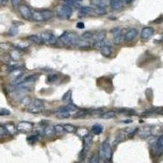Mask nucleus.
<instances>
[{
  "instance_id": "nucleus-26",
  "label": "nucleus",
  "mask_w": 163,
  "mask_h": 163,
  "mask_svg": "<svg viewBox=\"0 0 163 163\" xmlns=\"http://www.w3.org/2000/svg\"><path fill=\"white\" fill-rule=\"evenodd\" d=\"M55 115H56V117L57 118H59V119H67V118H69L70 117V113L57 111L55 113Z\"/></svg>"
},
{
  "instance_id": "nucleus-28",
  "label": "nucleus",
  "mask_w": 163,
  "mask_h": 163,
  "mask_svg": "<svg viewBox=\"0 0 163 163\" xmlns=\"http://www.w3.org/2000/svg\"><path fill=\"white\" fill-rule=\"evenodd\" d=\"M27 39H28L29 41L33 42L37 44H40L42 43V42H43L40 35H30V36H29Z\"/></svg>"
},
{
  "instance_id": "nucleus-2",
  "label": "nucleus",
  "mask_w": 163,
  "mask_h": 163,
  "mask_svg": "<svg viewBox=\"0 0 163 163\" xmlns=\"http://www.w3.org/2000/svg\"><path fill=\"white\" fill-rule=\"evenodd\" d=\"M54 16V14L52 11L50 10H42L36 11L33 12V17L32 19L37 22H42V21H48Z\"/></svg>"
},
{
  "instance_id": "nucleus-52",
  "label": "nucleus",
  "mask_w": 163,
  "mask_h": 163,
  "mask_svg": "<svg viewBox=\"0 0 163 163\" xmlns=\"http://www.w3.org/2000/svg\"><path fill=\"white\" fill-rule=\"evenodd\" d=\"M75 163H83V162H80V161H78V162H75Z\"/></svg>"
},
{
  "instance_id": "nucleus-16",
  "label": "nucleus",
  "mask_w": 163,
  "mask_h": 163,
  "mask_svg": "<svg viewBox=\"0 0 163 163\" xmlns=\"http://www.w3.org/2000/svg\"><path fill=\"white\" fill-rule=\"evenodd\" d=\"M78 109V108L73 104H66L65 106L59 107V109L57 111L61 112H68V113H71V112H75Z\"/></svg>"
},
{
  "instance_id": "nucleus-23",
  "label": "nucleus",
  "mask_w": 163,
  "mask_h": 163,
  "mask_svg": "<svg viewBox=\"0 0 163 163\" xmlns=\"http://www.w3.org/2000/svg\"><path fill=\"white\" fill-rule=\"evenodd\" d=\"M9 56L13 60H18L21 58V53L17 49H12L9 51Z\"/></svg>"
},
{
  "instance_id": "nucleus-8",
  "label": "nucleus",
  "mask_w": 163,
  "mask_h": 163,
  "mask_svg": "<svg viewBox=\"0 0 163 163\" xmlns=\"http://www.w3.org/2000/svg\"><path fill=\"white\" fill-rule=\"evenodd\" d=\"M16 127H17L18 131L22 132V133H29L34 129V123L31 122L23 121V122H19Z\"/></svg>"
},
{
  "instance_id": "nucleus-45",
  "label": "nucleus",
  "mask_w": 163,
  "mask_h": 163,
  "mask_svg": "<svg viewBox=\"0 0 163 163\" xmlns=\"http://www.w3.org/2000/svg\"><path fill=\"white\" fill-rule=\"evenodd\" d=\"M90 163H97V160L95 156H93L92 158H91V161H90Z\"/></svg>"
},
{
  "instance_id": "nucleus-51",
  "label": "nucleus",
  "mask_w": 163,
  "mask_h": 163,
  "mask_svg": "<svg viewBox=\"0 0 163 163\" xmlns=\"http://www.w3.org/2000/svg\"><path fill=\"white\" fill-rule=\"evenodd\" d=\"M105 163H110V162L109 161V160H106V162H105Z\"/></svg>"
},
{
  "instance_id": "nucleus-31",
  "label": "nucleus",
  "mask_w": 163,
  "mask_h": 163,
  "mask_svg": "<svg viewBox=\"0 0 163 163\" xmlns=\"http://www.w3.org/2000/svg\"><path fill=\"white\" fill-rule=\"evenodd\" d=\"M93 12L97 16H104L106 14V10L103 7H97V8H94Z\"/></svg>"
},
{
  "instance_id": "nucleus-1",
  "label": "nucleus",
  "mask_w": 163,
  "mask_h": 163,
  "mask_svg": "<svg viewBox=\"0 0 163 163\" xmlns=\"http://www.w3.org/2000/svg\"><path fill=\"white\" fill-rule=\"evenodd\" d=\"M79 38L78 35L73 32L66 31L64 32L60 36L59 39L60 41L62 42V44L65 46H76L78 43Z\"/></svg>"
},
{
  "instance_id": "nucleus-35",
  "label": "nucleus",
  "mask_w": 163,
  "mask_h": 163,
  "mask_svg": "<svg viewBox=\"0 0 163 163\" xmlns=\"http://www.w3.org/2000/svg\"><path fill=\"white\" fill-rule=\"evenodd\" d=\"M157 148L158 150H160L161 152H163V135H161L158 140L157 141Z\"/></svg>"
},
{
  "instance_id": "nucleus-4",
  "label": "nucleus",
  "mask_w": 163,
  "mask_h": 163,
  "mask_svg": "<svg viewBox=\"0 0 163 163\" xmlns=\"http://www.w3.org/2000/svg\"><path fill=\"white\" fill-rule=\"evenodd\" d=\"M56 15L59 18L70 19L73 13V8L66 4H62L56 8Z\"/></svg>"
},
{
  "instance_id": "nucleus-53",
  "label": "nucleus",
  "mask_w": 163,
  "mask_h": 163,
  "mask_svg": "<svg viewBox=\"0 0 163 163\" xmlns=\"http://www.w3.org/2000/svg\"><path fill=\"white\" fill-rule=\"evenodd\" d=\"M0 3H2V0H0Z\"/></svg>"
},
{
  "instance_id": "nucleus-10",
  "label": "nucleus",
  "mask_w": 163,
  "mask_h": 163,
  "mask_svg": "<svg viewBox=\"0 0 163 163\" xmlns=\"http://www.w3.org/2000/svg\"><path fill=\"white\" fill-rule=\"evenodd\" d=\"M40 37L45 43L49 44V45H54L56 43V38L54 34H52L50 32H42L40 34Z\"/></svg>"
},
{
  "instance_id": "nucleus-37",
  "label": "nucleus",
  "mask_w": 163,
  "mask_h": 163,
  "mask_svg": "<svg viewBox=\"0 0 163 163\" xmlns=\"http://www.w3.org/2000/svg\"><path fill=\"white\" fill-rule=\"evenodd\" d=\"M18 33V29L16 26H13L12 28L9 29V31H8V34L10 35V36H15Z\"/></svg>"
},
{
  "instance_id": "nucleus-22",
  "label": "nucleus",
  "mask_w": 163,
  "mask_h": 163,
  "mask_svg": "<svg viewBox=\"0 0 163 163\" xmlns=\"http://www.w3.org/2000/svg\"><path fill=\"white\" fill-rule=\"evenodd\" d=\"M117 115L116 111H114V110H109V111L105 112V113H104L101 115V118H103V119H112V118H114Z\"/></svg>"
},
{
  "instance_id": "nucleus-3",
  "label": "nucleus",
  "mask_w": 163,
  "mask_h": 163,
  "mask_svg": "<svg viewBox=\"0 0 163 163\" xmlns=\"http://www.w3.org/2000/svg\"><path fill=\"white\" fill-rule=\"evenodd\" d=\"M44 104L41 100L39 99H35L30 102V104L27 106V110L29 113H31V114H40L44 110Z\"/></svg>"
},
{
  "instance_id": "nucleus-27",
  "label": "nucleus",
  "mask_w": 163,
  "mask_h": 163,
  "mask_svg": "<svg viewBox=\"0 0 163 163\" xmlns=\"http://www.w3.org/2000/svg\"><path fill=\"white\" fill-rule=\"evenodd\" d=\"M63 2H64V4L69 5L72 8H81L80 3L74 2L73 0H63Z\"/></svg>"
},
{
  "instance_id": "nucleus-44",
  "label": "nucleus",
  "mask_w": 163,
  "mask_h": 163,
  "mask_svg": "<svg viewBox=\"0 0 163 163\" xmlns=\"http://www.w3.org/2000/svg\"><path fill=\"white\" fill-rule=\"evenodd\" d=\"M161 21H162V16H160L159 18H158L157 20H155V21H153V23L154 24H160Z\"/></svg>"
},
{
  "instance_id": "nucleus-14",
  "label": "nucleus",
  "mask_w": 163,
  "mask_h": 163,
  "mask_svg": "<svg viewBox=\"0 0 163 163\" xmlns=\"http://www.w3.org/2000/svg\"><path fill=\"white\" fill-rule=\"evenodd\" d=\"M137 134L142 139H147L152 134V129L148 127H144L138 130Z\"/></svg>"
},
{
  "instance_id": "nucleus-5",
  "label": "nucleus",
  "mask_w": 163,
  "mask_h": 163,
  "mask_svg": "<svg viewBox=\"0 0 163 163\" xmlns=\"http://www.w3.org/2000/svg\"><path fill=\"white\" fill-rule=\"evenodd\" d=\"M100 156L106 160H110L112 157V148L111 145L108 140H105L102 144L100 148Z\"/></svg>"
},
{
  "instance_id": "nucleus-36",
  "label": "nucleus",
  "mask_w": 163,
  "mask_h": 163,
  "mask_svg": "<svg viewBox=\"0 0 163 163\" xmlns=\"http://www.w3.org/2000/svg\"><path fill=\"white\" fill-rule=\"evenodd\" d=\"M119 113H121L123 115H134L133 114H135V112L131 110V109H122L121 110H119Z\"/></svg>"
},
{
  "instance_id": "nucleus-33",
  "label": "nucleus",
  "mask_w": 163,
  "mask_h": 163,
  "mask_svg": "<svg viewBox=\"0 0 163 163\" xmlns=\"http://www.w3.org/2000/svg\"><path fill=\"white\" fill-rule=\"evenodd\" d=\"M76 132L78 133V135H81V136H83V138L85 137L86 135L88 134V131L86 128H82V127H80V128H78L77 129V131H76Z\"/></svg>"
},
{
  "instance_id": "nucleus-20",
  "label": "nucleus",
  "mask_w": 163,
  "mask_h": 163,
  "mask_svg": "<svg viewBox=\"0 0 163 163\" xmlns=\"http://www.w3.org/2000/svg\"><path fill=\"white\" fill-rule=\"evenodd\" d=\"M7 130V131H8V134H10V135H16V132H17V127L15 126V125L13 124V123H8L7 125L4 126Z\"/></svg>"
},
{
  "instance_id": "nucleus-18",
  "label": "nucleus",
  "mask_w": 163,
  "mask_h": 163,
  "mask_svg": "<svg viewBox=\"0 0 163 163\" xmlns=\"http://www.w3.org/2000/svg\"><path fill=\"white\" fill-rule=\"evenodd\" d=\"M44 135L47 138L53 137L56 134V131H55V127L52 126H47L43 130Z\"/></svg>"
},
{
  "instance_id": "nucleus-15",
  "label": "nucleus",
  "mask_w": 163,
  "mask_h": 163,
  "mask_svg": "<svg viewBox=\"0 0 163 163\" xmlns=\"http://www.w3.org/2000/svg\"><path fill=\"white\" fill-rule=\"evenodd\" d=\"M106 31L105 30H100V31L97 32L94 34L93 39H92V42H104L106 37Z\"/></svg>"
},
{
  "instance_id": "nucleus-34",
  "label": "nucleus",
  "mask_w": 163,
  "mask_h": 163,
  "mask_svg": "<svg viewBox=\"0 0 163 163\" xmlns=\"http://www.w3.org/2000/svg\"><path fill=\"white\" fill-rule=\"evenodd\" d=\"M58 79L57 74H49L47 77V83H55Z\"/></svg>"
},
{
  "instance_id": "nucleus-39",
  "label": "nucleus",
  "mask_w": 163,
  "mask_h": 163,
  "mask_svg": "<svg viewBox=\"0 0 163 163\" xmlns=\"http://www.w3.org/2000/svg\"><path fill=\"white\" fill-rule=\"evenodd\" d=\"M55 131H56V134H62L63 132L65 131L64 127L60 126V125H56L55 126Z\"/></svg>"
},
{
  "instance_id": "nucleus-12",
  "label": "nucleus",
  "mask_w": 163,
  "mask_h": 163,
  "mask_svg": "<svg viewBox=\"0 0 163 163\" xmlns=\"http://www.w3.org/2000/svg\"><path fill=\"white\" fill-rule=\"evenodd\" d=\"M111 33L114 35V42L116 44H120L124 40V35L122 34V29L119 28H114L111 30Z\"/></svg>"
},
{
  "instance_id": "nucleus-24",
  "label": "nucleus",
  "mask_w": 163,
  "mask_h": 163,
  "mask_svg": "<svg viewBox=\"0 0 163 163\" xmlns=\"http://www.w3.org/2000/svg\"><path fill=\"white\" fill-rule=\"evenodd\" d=\"M62 101L65 102L67 104H73L72 102V91L70 90L68 91L67 92H65V95L63 96L62 97Z\"/></svg>"
},
{
  "instance_id": "nucleus-7",
  "label": "nucleus",
  "mask_w": 163,
  "mask_h": 163,
  "mask_svg": "<svg viewBox=\"0 0 163 163\" xmlns=\"http://www.w3.org/2000/svg\"><path fill=\"white\" fill-rule=\"evenodd\" d=\"M24 76V70L21 68H13L9 73V78L13 82V84Z\"/></svg>"
},
{
  "instance_id": "nucleus-11",
  "label": "nucleus",
  "mask_w": 163,
  "mask_h": 163,
  "mask_svg": "<svg viewBox=\"0 0 163 163\" xmlns=\"http://www.w3.org/2000/svg\"><path fill=\"white\" fill-rule=\"evenodd\" d=\"M153 34H154V29L150 26H147V27L143 28L140 33V37L143 41H147L153 36Z\"/></svg>"
},
{
  "instance_id": "nucleus-47",
  "label": "nucleus",
  "mask_w": 163,
  "mask_h": 163,
  "mask_svg": "<svg viewBox=\"0 0 163 163\" xmlns=\"http://www.w3.org/2000/svg\"><path fill=\"white\" fill-rule=\"evenodd\" d=\"M125 2L128 4V3H131L132 2V0H125Z\"/></svg>"
},
{
  "instance_id": "nucleus-49",
  "label": "nucleus",
  "mask_w": 163,
  "mask_h": 163,
  "mask_svg": "<svg viewBox=\"0 0 163 163\" xmlns=\"http://www.w3.org/2000/svg\"><path fill=\"white\" fill-rule=\"evenodd\" d=\"M73 1H74V2H77V3H80L83 0H73Z\"/></svg>"
},
{
  "instance_id": "nucleus-42",
  "label": "nucleus",
  "mask_w": 163,
  "mask_h": 163,
  "mask_svg": "<svg viewBox=\"0 0 163 163\" xmlns=\"http://www.w3.org/2000/svg\"><path fill=\"white\" fill-rule=\"evenodd\" d=\"M11 1H12V5L14 8H17V7L21 5V0H11Z\"/></svg>"
},
{
  "instance_id": "nucleus-43",
  "label": "nucleus",
  "mask_w": 163,
  "mask_h": 163,
  "mask_svg": "<svg viewBox=\"0 0 163 163\" xmlns=\"http://www.w3.org/2000/svg\"><path fill=\"white\" fill-rule=\"evenodd\" d=\"M76 26H77V28L80 29H83L85 28V25H84V23H83V22H78Z\"/></svg>"
},
{
  "instance_id": "nucleus-46",
  "label": "nucleus",
  "mask_w": 163,
  "mask_h": 163,
  "mask_svg": "<svg viewBox=\"0 0 163 163\" xmlns=\"http://www.w3.org/2000/svg\"><path fill=\"white\" fill-rule=\"evenodd\" d=\"M132 122H133L132 120H127V121H125L124 123H131Z\"/></svg>"
},
{
  "instance_id": "nucleus-30",
  "label": "nucleus",
  "mask_w": 163,
  "mask_h": 163,
  "mask_svg": "<svg viewBox=\"0 0 163 163\" xmlns=\"http://www.w3.org/2000/svg\"><path fill=\"white\" fill-rule=\"evenodd\" d=\"M88 111L86 110V109H81V110H78V112H76L75 114L73 115V118H82V117H84L87 115Z\"/></svg>"
},
{
  "instance_id": "nucleus-6",
  "label": "nucleus",
  "mask_w": 163,
  "mask_h": 163,
  "mask_svg": "<svg viewBox=\"0 0 163 163\" xmlns=\"http://www.w3.org/2000/svg\"><path fill=\"white\" fill-rule=\"evenodd\" d=\"M92 140H93V135L91 133H88L87 135L83 138V148L80 154L82 158L84 157L86 153L89 151L91 146V144H92Z\"/></svg>"
},
{
  "instance_id": "nucleus-41",
  "label": "nucleus",
  "mask_w": 163,
  "mask_h": 163,
  "mask_svg": "<svg viewBox=\"0 0 163 163\" xmlns=\"http://www.w3.org/2000/svg\"><path fill=\"white\" fill-rule=\"evenodd\" d=\"M27 140H28L29 142L34 143L35 141H37V140H38V135H30V136H29V137L27 138Z\"/></svg>"
},
{
  "instance_id": "nucleus-32",
  "label": "nucleus",
  "mask_w": 163,
  "mask_h": 163,
  "mask_svg": "<svg viewBox=\"0 0 163 163\" xmlns=\"http://www.w3.org/2000/svg\"><path fill=\"white\" fill-rule=\"evenodd\" d=\"M94 34H95V33H93V32L87 31L82 34V38L85 40H87V41H92Z\"/></svg>"
},
{
  "instance_id": "nucleus-17",
  "label": "nucleus",
  "mask_w": 163,
  "mask_h": 163,
  "mask_svg": "<svg viewBox=\"0 0 163 163\" xmlns=\"http://www.w3.org/2000/svg\"><path fill=\"white\" fill-rule=\"evenodd\" d=\"M124 6L122 0H111L110 1V7L113 10L117 11L122 9Z\"/></svg>"
},
{
  "instance_id": "nucleus-25",
  "label": "nucleus",
  "mask_w": 163,
  "mask_h": 163,
  "mask_svg": "<svg viewBox=\"0 0 163 163\" xmlns=\"http://www.w3.org/2000/svg\"><path fill=\"white\" fill-rule=\"evenodd\" d=\"M102 131H103V127L100 124H95L91 128V132H92L93 135H100Z\"/></svg>"
},
{
  "instance_id": "nucleus-38",
  "label": "nucleus",
  "mask_w": 163,
  "mask_h": 163,
  "mask_svg": "<svg viewBox=\"0 0 163 163\" xmlns=\"http://www.w3.org/2000/svg\"><path fill=\"white\" fill-rule=\"evenodd\" d=\"M8 134V131H7V130H6L5 127L0 126V139H2V138L7 136Z\"/></svg>"
},
{
  "instance_id": "nucleus-19",
  "label": "nucleus",
  "mask_w": 163,
  "mask_h": 163,
  "mask_svg": "<svg viewBox=\"0 0 163 163\" xmlns=\"http://www.w3.org/2000/svg\"><path fill=\"white\" fill-rule=\"evenodd\" d=\"M93 12L94 8H91V7H81L80 12H79V16L83 17V16L91 15Z\"/></svg>"
},
{
  "instance_id": "nucleus-9",
  "label": "nucleus",
  "mask_w": 163,
  "mask_h": 163,
  "mask_svg": "<svg viewBox=\"0 0 163 163\" xmlns=\"http://www.w3.org/2000/svg\"><path fill=\"white\" fill-rule=\"evenodd\" d=\"M18 10L21 16L25 20H30L33 17V12L28 6L25 5V4H21L18 7Z\"/></svg>"
},
{
  "instance_id": "nucleus-29",
  "label": "nucleus",
  "mask_w": 163,
  "mask_h": 163,
  "mask_svg": "<svg viewBox=\"0 0 163 163\" xmlns=\"http://www.w3.org/2000/svg\"><path fill=\"white\" fill-rule=\"evenodd\" d=\"M63 127H64L65 131L67 132V133H74L78 129L75 126L72 124H65Z\"/></svg>"
},
{
  "instance_id": "nucleus-48",
  "label": "nucleus",
  "mask_w": 163,
  "mask_h": 163,
  "mask_svg": "<svg viewBox=\"0 0 163 163\" xmlns=\"http://www.w3.org/2000/svg\"><path fill=\"white\" fill-rule=\"evenodd\" d=\"M8 1V0H2V3H3V4H5V3H7Z\"/></svg>"
},
{
  "instance_id": "nucleus-40",
  "label": "nucleus",
  "mask_w": 163,
  "mask_h": 163,
  "mask_svg": "<svg viewBox=\"0 0 163 163\" xmlns=\"http://www.w3.org/2000/svg\"><path fill=\"white\" fill-rule=\"evenodd\" d=\"M10 111L8 109H0V116H8L10 115Z\"/></svg>"
},
{
  "instance_id": "nucleus-21",
  "label": "nucleus",
  "mask_w": 163,
  "mask_h": 163,
  "mask_svg": "<svg viewBox=\"0 0 163 163\" xmlns=\"http://www.w3.org/2000/svg\"><path fill=\"white\" fill-rule=\"evenodd\" d=\"M100 53L104 57H109L112 54L111 47L108 46V45H104V47L100 48Z\"/></svg>"
},
{
  "instance_id": "nucleus-13",
  "label": "nucleus",
  "mask_w": 163,
  "mask_h": 163,
  "mask_svg": "<svg viewBox=\"0 0 163 163\" xmlns=\"http://www.w3.org/2000/svg\"><path fill=\"white\" fill-rule=\"evenodd\" d=\"M138 34V30L136 29H130L129 30L124 34V41L126 42H131L132 40L136 38Z\"/></svg>"
},
{
  "instance_id": "nucleus-50",
  "label": "nucleus",
  "mask_w": 163,
  "mask_h": 163,
  "mask_svg": "<svg viewBox=\"0 0 163 163\" xmlns=\"http://www.w3.org/2000/svg\"><path fill=\"white\" fill-rule=\"evenodd\" d=\"M160 114H163V108H161V113H160Z\"/></svg>"
}]
</instances>
